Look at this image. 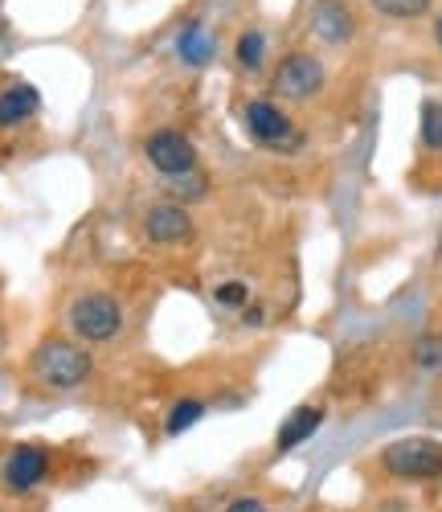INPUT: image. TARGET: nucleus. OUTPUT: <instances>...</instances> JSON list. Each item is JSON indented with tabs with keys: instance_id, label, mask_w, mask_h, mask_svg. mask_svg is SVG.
I'll list each match as a JSON object with an SVG mask.
<instances>
[{
	"instance_id": "nucleus-1",
	"label": "nucleus",
	"mask_w": 442,
	"mask_h": 512,
	"mask_svg": "<svg viewBox=\"0 0 442 512\" xmlns=\"http://www.w3.org/2000/svg\"><path fill=\"white\" fill-rule=\"evenodd\" d=\"M33 373H37L41 386H50V390H78L91 381L95 357L86 349H78L74 340L50 336V340H41L37 353H33Z\"/></svg>"
},
{
	"instance_id": "nucleus-2",
	"label": "nucleus",
	"mask_w": 442,
	"mask_h": 512,
	"mask_svg": "<svg viewBox=\"0 0 442 512\" xmlns=\"http://www.w3.org/2000/svg\"><path fill=\"white\" fill-rule=\"evenodd\" d=\"M66 324L82 345H107V340H115L123 328V304L107 291H86L70 304Z\"/></svg>"
},
{
	"instance_id": "nucleus-3",
	"label": "nucleus",
	"mask_w": 442,
	"mask_h": 512,
	"mask_svg": "<svg viewBox=\"0 0 442 512\" xmlns=\"http://www.w3.org/2000/svg\"><path fill=\"white\" fill-rule=\"evenodd\" d=\"M242 123H246V136L262 148H271V152H299L303 148V132L287 119V111L271 99H250L242 107Z\"/></svg>"
},
{
	"instance_id": "nucleus-4",
	"label": "nucleus",
	"mask_w": 442,
	"mask_h": 512,
	"mask_svg": "<svg viewBox=\"0 0 442 512\" xmlns=\"http://www.w3.org/2000/svg\"><path fill=\"white\" fill-rule=\"evenodd\" d=\"M381 467L393 480H434L442 476V443L438 439H397L381 451Z\"/></svg>"
},
{
	"instance_id": "nucleus-5",
	"label": "nucleus",
	"mask_w": 442,
	"mask_h": 512,
	"mask_svg": "<svg viewBox=\"0 0 442 512\" xmlns=\"http://www.w3.org/2000/svg\"><path fill=\"white\" fill-rule=\"evenodd\" d=\"M324 82H328L324 62H320L316 54L295 50V54H287V58L279 62L271 87H275V95H283V99H291V103H307V99H316V95L324 91Z\"/></svg>"
},
{
	"instance_id": "nucleus-6",
	"label": "nucleus",
	"mask_w": 442,
	"mask_h": 512,
	"mask_svg": "<svg viewBox=\"0 0 442 512\" xmlns=\"http://www.w3.org/2000/svg\"><path fill=\"white\" fill-rule=\"evenodd\" d=\"M144 156L156 173L164 177H185V173H197V148L185 132H172V127H160L144 140Z\"/></svg>"
},
{
	"instance_id": "nucleus-7",
	"label": "nucleus",
	"mask_w": 442,
	"mask_h": 512,
	"mask_svg": "<svg viewBox=\"0 0 442 512\" xmlns=\"http://www.w3.org/2000/svg\"><path fill=\"white\" fill-rule=\"evenodd\" d=\"M46 476H50V451L41 447V443H21V447H13L9 459H5V472H0L5 488L17 492V496L41 488V484H46Z\"/></svg>"
},
{
	"instance_id": "nucleus-8",
	"label": "nucleus",
	"mask_w": 442,
	"mask_h": 512,
	"mask_svg": "<svg viewBox=\"0 0 442 512\" xmlns=\"http://www.w3.org/2000/svg\"><path fill=\"white\" fill-rule=\"evenodd\" d=\"M193 218L185 205L176 201H164V205H152L144 213V238L156 242V246H176V242H189L193 238Z\"/></svg>"
},
{
	"instance_id": "nucleus-9",
	"label": "nucleus",
	"mask_w": 442,
	"mask_h": 512,
	"mask_svg": "<svg viewBox=\"0 0 442 512\" xmlns=\"http://www.w3.org/2000/svg\"><path fill=\"white\" fill-rule=\"evenodd\" d=\"M312 33L328 46H344V41L357 33V17L344 0H316L312 5Z\"/></svg>"
},
{
	"instance_id": "nucleus-10",
	"label": "nucleus",
	"mask_w": 442,
	"mask_h": 512,
	"mask_svg": "<svg viewBox=\"0 0 442 512\" xmlns=\"http://www.w3.org/2000/svg\"><path fill=\"white\" fill-rule=\"evenodd\" d=\"M324 426V406H299L287 414V422L279 426V435H275V451H295L299 443H307L316 431Z\"/></svg>"
},
{
	"instance_id": "nucleus-11",
	"label": "nucleus",
	"mask_w": 442,
	"mask_h": 512,
	"mask_svg": "<svg viewBox=\"0 0 442 512\" xmlns=\"http://www.w3.org/2000/svg\"><path fill=\"white\" fill-rule=\"evenodd\" d=\"M41 107V95L33 82H13V87L0 91V127H21L25 119H33Z\"/></svg>"
},
{
	"instance_id": "nucleus-12",
	"label": "nucleus",
	"mask_w": 442,
	"mask_h": 512,
	"mask_svg": "<svg viewBox=\"0 0 442 512\" xmlns=\"http://www.w3.org/2000/svg\"><path fill=\"white\" fill-rule=\"evenodd\" d=\"M176 58H181L185 66H209L213 58V37L201 21H189L181 33H176Z\"/></svg>"
},
{
	"instance_id": "nucleus-13",
	"label": "nucleus",
	"mask_w": 442,
	"mask_h": 512,
	"mask_svg": "<svg viewBox=\"0 0 442 512\" xmlns=\"http://www.w3.org/2000/svg\"><path fill=\"white\" fill-rule=\"evenodd\" d=\"M205 418V402L201 398H181L172 410H168V418H164V431L172 435V439H181L185 431H193V426Z\"/></svg>"
},
{
	"instance_id": "nucleus-14",
	"label": "nucleus",
	"mask_w": 442,
	"mask_h": 512,
	"mask_svg": "<svg viewBox=\"0 0 442 512\" xmlns=\"http://www.w3.org/2000/svg\"><path fill=\"white\" fill-rule=\"evenodd\" d=\"M234 58L242 70H262V62H267V33L262 29H242L238 46H234Z\"/></svg>"
},
{
	"instance_id": "nucleus-15",
	"label": "nucleus",
	"mask_w": 442,
	"mask_h": 512,
	"mask_svg": "<svg viewBox=\"0 0 442 512\" xmlns=\"http://www.w3.org/2000/svg\"><path fill=\"white\" fill-rule=\"evenodd\" d=\"M414 365L422 373H442V336L438 332H426L414 340Z\"/></svg>"
},
{
	"instance_id": "nucleus-16",
	"label": "nucleus",
	"mask_w": 442,
	"mask_h": 512,
	"mask_svg": "<svg viewBox=\"0 0 442 512\" xmlns=\"http://www.w3.org/2000/svg\"><path fill=\"white\" fill-rule=\"evenodd\" d=\"M373 9L381 17H393V21H410V17H422L430 9V0H373Z\"/></svg>"
},
{
	"instance_id": "nucleus-17",
	"label": "nucleus",
	"mask_w": 442,
	"mask_h": 512,
	"mask_svg": "<svg viewBox=\"0 0 442 512\" xmlns=\"http://www.w3.org/2000/svg\"><path fill=\"white\" fill-rule=\"evenodd\" d=\"M422 144L434 152L442 148V103H434V99L422 103Z\"/></svg>"
},
{
	"instance_id": "nucleus-18",
	"label": "nucleus",
	"mask_w": 442,
	"mask_h": 512,
	"mask_svg": "<svg viewBox=\"0 0 442 512\" xmlns=\"http://www.w3.org/2000/svg\"><path fill=\"white\" fill-rule=\"evenodd\" d=\"M168 189H172V201L181 205V201H201L209 193V181L201 173H185V177H172Z\"/></svg>"
},
{
	"instance_id": "nucleus-19",
	"label": "nucleus",
	"mask_w": 442,
	"mask_h": 512,
	"mask_svg": "<svg viewBox=\"0 0 442 512\" xmlns=\"http://www.w3.org/2000/svg\"><path fill=\"white\" fill-rule=\"evenodd\" d=\"M213 300H217L221 308H242V304L250 300V287H246L242 279H226V283L213 287Z\"/></svg>"
},
{
	"instance_id": "nucleus-20",
	"label": "nucleus",
	"mask_w": 442,
	"mask_h": 512,
	"mask_svg": "<svg viewBox=\"0 0 442 512\" xmlns=\"http://www.w3.org/2000/svg\"><path fill=\"white\" fill-rule=\"evenodd\" d=\"M221 512H271V504L262 500V496H238V500H230Z\"/></svg>"
},
{
	"instance_id": "nucleus-21",
	"label": "nucleus",
	"mask_w": 442,
	"mask_h": 512,
	"mask_svg": "<svg viewBox=\"0 0 442 512\" xmlns=\"http://www.w3.org/2000/svg\"><path fill=\"white\" fill-rule=\"evenodd\" d=\"M434 41H438V50H442V13H438V21H434Z\"/></svg>"
}]
</instances>
